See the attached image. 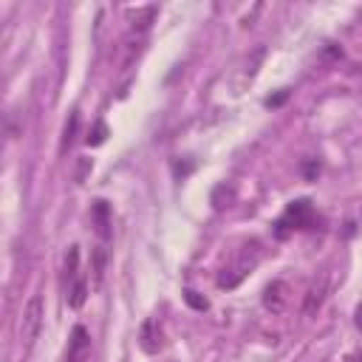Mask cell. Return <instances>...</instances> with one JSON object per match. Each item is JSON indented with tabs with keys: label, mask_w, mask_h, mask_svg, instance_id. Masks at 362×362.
I'll return each instance as SVG.
<instances>
[{
	"label": "cell",
	"mask_w": 362,
	"mask_h": 362,
	"mask_svg": "<svg viewBox=\"0 0 362 362\" xmlns=\"http://www.w3.org/2000/svg\"><path fill=\"white\" fill-rule=\"evenodd\" d=\"M257 260H260V252H257V243H252V246H243V252L218 274V286L221 288H235L255 266H257Z\"/></svg>",
	"instance_id": "cell-1"
},
{
	"label": "cell",
	"mask_w": 362,
	"mask_h": 362,
	"mask_svg": "<svg viewBox=\"0 0 362 362\" xmlns=\"http://www.w3.org/2000/svg\"><path fill=\"white\" fill-rule=\"evenodd\" d=\"M42 317H45L42 297H40V294H31V300L25 303L23 317H20V339H23V345H25V348H31V345H34V339L40 337Z\"/></svg>",
	"instance_id": "cell-2"
},
{
	"label": "cell",
	"mask_w": 362,
	"mask_h": 362,
	"mask_svg": "<svg viewBox=\"0 0 362 362\" xmlns=\"http://www.w3.org/2000/svg\"><path fill=\"white\" fill-rule=\"evenodd\" d=\"M311 221H314L311 201L300 198V201H291V204H288V209L283 212V218L277 221V226H280V235H283L286 229H305Z\"/></svg>",
	"instance_id": "cell-3"
},
{
	"label": "cell",
	"mask_w": 362,
	"mask_h": 362,
	"mask_svg": "<svg viewBox=\"0 0 362 362\" xmlns=\"http://www.w3.org/2000/svg\"><path fill=\"white\" fill-rule=\"evenodd\" d=\"M328 288H331V274H328V272H320V277L308 286L305 300H303V314H305V317H314V314L320 311V305H322Z\"/></svg>",
	"instance_id": "cell-4"
},
{
	"label": "cell",
	"mask_w": 362,
	"mask_h": 362,
	"mask_svg": "<svg viewBox=\"0 0 362 362\" xmlns=\"http://www.w3.org/2000/svg\"><path fill=\"white\" fill-rule=\"evenodd\" d=\"M263 305L266 311L272 314H283L286 305H288V286L283 280H272L266 288H263Z\"/></svg>",
	"instance_id": "cell-5"
},
{
	"label": "cell",
	"mask_w": 362,
	"mask_h": 362,
	"mask_svg": "<svg viewBox=\"0 0 362 362\" xmlns=\"http://www.w3.org/2000/svg\"><path fill=\"white\" fill-rule=\"evenodd\" d=\"M88 351H90V334L82 325H76L68 339V362H82L88 356Z\"/></svg>",
	"instance_id": "cell-6"
},
{
	"label": "cell",
	"mask_w": 362,
	"mask_h": 362,
	"mask_svg": "<svg viewBox=\"0 0 362 362\" xmlns=\"http://www.w3.org/2000/svg\"><path fill=\"white\" fill-rule=\"evenodd\" d=\"M139 339H141V351H144V354H158V348H161V331H158V322H156V320H147V322L141 325Z\"/></svg>",
	"instance_id": "cell-7"
},
{
	"label": "cell",
	"mask_w": 362,
	"mask_h": 362,
	"mask_svg": "<svg viewBox=\"0 0 362 362\" xmlns=\"http://www.w3.org/2000/svg\"><path fill=\"white\" fill-rule=\"evenodd\" d=\"M156 14H158V6H141V8L130 11V14H127L130 28H133V31H139V34H141V31H147V28L153 25Z\"/></svg>",
	"instance_id": "cell-8"
},
{
	"label": "cell",
	"mask_w": 362,
	"mask_h": 362,
	"mask_svg": "<svg viewBox=\"0 0 362 362\" xmlns=\"http://www.w3.org/2000/svg\"><path fill=\"white\" fill-rule=\"evenodd\" d=\"M93 218H96V232L102 235V238H107L110 235V221H107V204L105 201H96L93 204Z\"/></svg>",
	"instance_id": "cell-9"
},
{
	"label": "cell",
	"mask_w": 362,
	"mask_h": 362,
	"mask_svg": "<svg viewBox=\"0 0 362 362\" xmlns=\"http://www.w3.org/2000/svg\"><path fill=\"white\" fill-rule=\"evenodd\" d=\"M85 297H88V283H85L82 277H76V280H74V286H71L68 305H71V308H82V305H85Z\"/></svg>",
	"instance_id": "cell-10"
},
{
	"label": "cell",
	"mask_w": 362,
	"mask_h": 362,
	"mask_svg": "<svg viewBox=\"0 0 362 362\" xmlns=\"http://www.w3.org/2000/svg\"><path fill=\"white\" fill-rule=\"evenodd\" d=\"M76 127H79V113L74 110V113L68 116L65 130H62V144H59V153H65V150L71 147V141H74V136H76Z\"/></svg>",
	"instance_id": "cell-11"
},
{
	"label": "cell",
	"mask_w": 362,
	"mask_h": 362,
	"mask_svg": "<svg viewBox=\"0 0 362 362\" xmlns=\"http://www.w3.org/2000/svg\"><path fill=\"white\" fill-rule=\"evenodd\" d=\"M105 260H107L105 249H102V246H96V252H93V288H99V286H102V277H105Z\"/></svg>",
	"instance_id": "cell-12"
},
{
	"label": "cell",
	"mask_w": 362,
	"mask_h": 362,
	"mask_svg": "<svg viewBox=\"0 0 362 362\" xmlns=\"http://www.w3.org/2000/svg\"><path fill=\"white\" fill-rule=\"evenodd\" d=\"M76 266H79V246H68V255H65V277L68 280H76Z\"/></svg>",
	"instance_id": "cell-13"
},
{
	"label": "cell",
	"mask_w": 362,
	"mask_h": 362,
	"mask_svg": "<svg viewBox=\"0 0 362 362\" xmlns=\"http://www.w3.org/2000/svg\"><path fill=\"white\" fill-rule=\"evenodd\" d=\"M105 139H107V127H105V122H96L93 133L88 136V144H90V147H99V144H102Z\"/></svg>",
	"instance_id": "cell-14"
},
{
	"label": "cell",
	"mask_w": 362,
	"mask_h": 362,
	"mask_svg": "<svg viewBox=\"0 0 362 362\" xmlns=\"http://www.w3.org/2000/svg\"><path fill=\"white\" fill-rule=\"evenodd\" d=\"M184 300H187L192 308H198V311H204V308L209 305V303H206V297H201V294H198V291H192V288H187V291H184Z\"/></svg>",
	"instance_id": "cell-15"
},
{
	"label": "cell",
	"mask_w": 362,
	"mask_h": 362,
	"mask_svg": "<svg viewBox=\"0 0 362 362\" xmlns=\"http://www.w3.org/2000/svg\"><path fill=\"white\" fill-rule=\"evenodd\" d=\"M354 322H356V328L362 331V303L356 305V311H354Z\"/></svg>",
	"instance_id": "cell-16"
},
{
	"label": "cell",
	"mask_w": 362,
	"mask_h": 362,
	"mask_svg": "<svg viewBox=\"0 0 362 362\" xmlns=\"http://www.w3.org/2000/svg\"><path fill=\"white\" fill-rule=\"evenodd\" d=\"M348 362H362V354H351V356H348Z\"/></svg>",
	"instance_id": "cell-17"
}]
</instances>
